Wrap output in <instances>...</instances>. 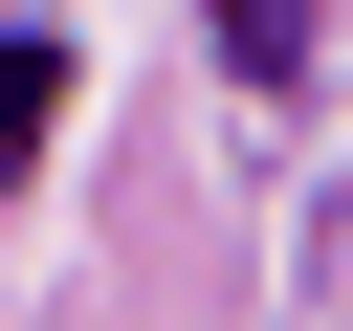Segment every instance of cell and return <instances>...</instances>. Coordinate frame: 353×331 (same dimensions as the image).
<instances>
[{
    "mask_svg": "<svg viewBox=\"0 0 353 331\" xmlns=\"http://www.w3.org/2000/svg\"><path fill=\"white\" fill-rule=\"evenodd\" d=\"M44 132H66V44H0V199H22Z\"/></svg>",
    "mask_w": 353,
    "mask_h": 331,
    "instance_id": "6da1fadb",
    "label": "cell"
},
{
    "mask_svg": "<svg viewBox=\"0 0 353 331\" xmlns=\"http://www.w3.org/2000/svg\"><path fill=\"white\" fill-rule=\"evenodd\" d=\"M199 22H221V66H287L309 44V0H199Z\"/></svg>",
    "mask_w": 353,
    "mask_h": 331,
    "instance_id": "7a4b0ae2",
    "label": "cell"
}]
</instances>
